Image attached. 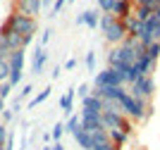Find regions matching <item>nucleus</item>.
<instances>
[{"label": "nucleus", "instance_id": "f257e3e1", "mask_svg": "<svg viewBox=\"0 0 160 150\" xmlns=\"http://www.w3.org/2000/svg\"><path fill=\"white\" fill-rule=\"evenodd\" d=\"M120 110H122V114H124V117H129L132 122H143L146 117H151V114H153L151 100L134 98L129 91L120 98Z\"/></svg>", "mask_w": 160, "mask_h": 150}, {"label": "nucleus", "instance_id": "f03ea898", "mask_svg": "<svg viewBox=\"0 0 160 150\" xmlns=\"http://www.w3.org/2000/svg\"><path fill=\"white\" fill-rule=\"evenodd\" d=\"M100 31H103V36H105V41L110 43V46H120V43H124V38H127V26H124V22L117 19L115 14H100Z\"/></svg>", "mask_w": 160, "mask_h": 150}, {"label": "nucleus", "instance_id": "7ed1b4c3", "mask_svg": "<svg viewBox=\"0 0 160 150\" xmlns=\"http://www.w3.org/2000/svg\"><path fill=\"white\" fill-rule=\"evenodd\" d=\"M7 24L12 26L22 38H24V36H33L36 29H38V22L33 19V17H27V14L17 12L14 7H12V12H10V17H7Z\"/></svg>", "mask_w": 160, "mask_h": 150}, {"label": "nucleus", "instance_id": "20e7f679", "mask_svg": "<svg viewBox=\"0 0 160 150\" xmlns=\"http://www.w3.org/2000/svg\"><path fill=\"white\" fill-rule=\"evenodd\" d=\"M129 93H132L134 98L151 100L155 95V79H153V74H146V76L136 79V81L129 86Z\"/></svg>", "mask_w": 160, "mask_h": 150}, {"label": "nucleus", "instance_id": "39448f33", "mask_svg": "<svg viewBox=\"0 0 160 150\" xmlns=\"http://www.w3.org/2000/svg\"><path fill=\"white\" fill-rule=\"evenodd\" d=\"M93 86H127L124 81V74L120 69H115V67H105V69H100L93 79Z\"/></svg>", "mask_w": 160, "mask_h": 150}, {"label": "nucleus", "instance_id": "423d86ee", "mask_svg": "<svg viewBox=\"0 0 160 150\" xmlns=\"http://www.w3.org/2000/svg\"><path fill=\"white\" fill-rule=\"evenodd\" d=\"M22 74H24V48L10 52V84L19 86Z\"/></svg>", "mask_w": 160, "mask_h": 150}, {"label": "nucleus", "instance_id": "0eeeda50", "mask_svg": "<svg viewBox=\"0 0 160 150\" xmlns=\"http://www.w3.org/2000/svg\"><path fill=\"white\" fill-rule=\"evenodd\" d=\"M81 129H86L88 133H96V131L105 129V126H103V114L84 112V110H81Z\"/></svg>", "mask_w": 160, "mask_h": 150}, {"label": "nucleus", "instance_id": "6e6552de", "mask_svg": "<svg viewBox=\"0 0 160 150\" xmlns=\"http://www.w3.org/2000/svg\"><path fill=\"white\" fill-rule=\"evenodd\" d=\"M14 10L36 19L41 14V10H43V0H19V2H14Z\"/></svg>", "mask_w": 160, "mask_h": 150}, {"label": "nucleus", "instance_id": "1a4fd4ad", "mask_svg": "<svg viewBox=\"0 0 160 150\" xmlns=\"http://www.w3.org/2000/svg\"><path fill=\"white\" fill-rule=\"evenodd\" d=\"M134 67H136V72H139L141 76H146V74H153L155 62H153L151 57H148L146 48H141V50H139V55H136V62H134Z\"/></svg>", "mask_w": 160, "mask_h": 150}, {"label": "nucleus", "instance_id": "9d476101", "mask_svg": "<svg viewBox=\"0 0 160 150\" xmlns=\"http://www.w3.org/2000/svg\"><path fill=\"white\" fill-rule=\"evenodd\" d=\"M112 14L117 19L127 22L129 17L134 14V0H115V7H112Z\"/></svg>", "mask_w": 160, "mask_h": 150}, {"label": "nucleus", "instance_id": "9b49d317", "mask_svg": "<svg viewBox=\"0 0 160 150\" xmlns=\"http://www.w3.org/2000/svg\"><path fill=\"white\" fill-rule=\"evenodd\" d=\"M103 107H105V100L98 98V95H88V98L81 100V110L84 112H96V114H103Z\"/></svg>", "mask_w": 160, "mask_h": 150}, {"label": "nucleus", "instance_id": "f8f14e48", "mask_svg": "<svg viewBox=\"0 0 160 150\" xmlns=\"http://www.w3.org/2000/svg\"><path fill=\"white\" fill-rule=\"evenodd\" d=\"M48 62V52L43 46H36V50H33V57H31V72L33 74H41L43 72V67H46Z\"/></svg>", "mask_w": 160, "mask_h": 150}, {"label": "nucleus", "instance_id": "ddd939ff", "mask_svg": "<svg viewBox=\"0 0 160 150\" xmlns=\"http://www.w3.org/2000/svg\"><path fill=\"white\" fill-rule=\"evenodd\" d=\"M72 136H74V141H77V145H79L81 150H93V138H91V133H88L86 129H81V126H79Z\"/></svg>", "mask_w": 160, "mask_h": 150}, {"label": "nucleus", "instance_id": "4468645a", "mask_svg": "<svg viewBox=\"0 0 160 150\" xmlns=\"http://www.w3.org/2000/svg\"><path fill=\"white\" fill-rule=\"evenodd\" d=\"M108 136H110V143H115L117 148H122V145L129 141V131H124V129H112V131H108Z\"/></svg>", "mask_w": 160, "mask_h": 150}, {"label": "nucleus", "instance_id": "2eb2a0df", "mask_svg": "<svg viewBox=\"0 0 160 150\" xmlns=\"http://www.w3.org/2000/svg\"><path fill=\"white\" fill-rule=\"evenodd\" d=\"M100 14H103V12H96V10H86V12H81V17H84V26H88V29H98Z\"/></svg>", "mask_w": 160, "mask_h": 150}, {"label": "nucleus", "instance_id": "dca6fc26", "mask_svg": "<svg viewBox=\"0 0 160 150\" xmlns=\"http://www.w3.org/2000/svg\"><path fill=\"white\" fill-rule=\"evenodd\" d=\"M72 105H74V88H69L60 98V110L65 112V114H72Z\"/></svg>", "mask_w": 160, "mask_h": 150}, {"label": "nucleus", "instance_id": "f3484780", "mask_svg": "<svg viewBox=\"0 0 160 150\" xmlns=\"http://www.w3.org/2000/svg\"><path fill=\"white\" fill-rule=\"evenodd\" d=\"M134 17L139 22H148L153 17V10H151V7H143V5H134Z\"/></svg>", "mask_w": 160, "mask_h": 150}, {"label": "nucleus", "instance_id": "a211bd4d", "mask_svg": "<svg viewBox=\"0 0 160 150\" xmlns=\"http://www.w3.org/2000/svg\"><path fill=\"white\" fill-rule=\"evenodd\" d=\"M124 26H127V33H129V36H134V38H136V36H139V29H141V22H139V19H136V17H134V14H132V17H129V19H127V22H124Z\"/></svg>", "mask_w": 160, "mask_h": 150}, {"label": "nucleus", "instance_id": "6ab92c4d", "mask_svg": "<svg viewBox=\"0 0 160 150\" xmlns=\"http://www.w3.org/2000/svg\"><path fill=\"white\" fill-rule=\"evenodd\" d=\"M50 91H53L50 86H48V88H43V91H41L38 95H36V98H31V100H29V107H36V105H41L43 100H48V98H50Z\"/></svg>", "mask_w": 160, "mask_h": 150}, {"label": "nucleus", "instance_id": "aec40b11", "mask_svg": "<svg viewBox=\"0 0 160 150\" xmlns=\"http://www.w3.org/2000/svg\"><path fill=\"white\" fill-rule=\"evenodd\" d=\"M81 126V114H69V119H67V124H65V129L69 131V133H74V131Z\"/></svg>", "mask_w": 160, "mask_h": 150}, {"label": "nucleus", "instance_id": "412c9836", "mask_svg": "<svg viewBox=\"0 0 160 150\" xmlns=\"http://www.w3.org/2000/svg\"><path fill=\"white\" fill-rule=\"evenodd\" d=\"M10 81V60H2L0 62V84Z\"/></svg>", "mask_w": 160, "mask_h": 150}, {"label": "nucleus", "instance_id": "4be33fe9", "mask_svg": "<svg viewBox=\"0 0 160 150\" xmlns=\"http://www.w3.org/2000/svg\"><path fill=\"white\" fill-rule=\"evenodd\" d=\"M146 52H148V57L153 60V62H158V57H160V41H155V43H151V46L146 48Z\"/></svg>", "mask_w": 160, "mask_h": 150}, {"label": "nucleus", "instance_id": "5701e85b", "mask_svg": "<svg viewBox=\"0 0 160 150\" xmlns=\"http://www.w3.org/2000/svg\"><path fill=\"white\" fill-rule=\"evenodd\" d=\"M100 7V12L103 14H112V7H115V0H96Z\"/></svg>", "mask_w": 160, "mask_h": 150}, {"label": "nucleus", "instance_id": "b1692460", "mask_svg": "<svg viewBox=\"0 0 160 150\" xmlns=\"http://www.w3.org/2000/svg\"><path fill=\"white\" fill-rule=\"evenodd\" d=\"M65 124H62V122H60V124H55L53 126V131H50V138H55V143H60V138H62V133H65Z\"/></svg>", "mask_w": 160, "mask_h": 150}, {"label": "nucleus", "instance_id": "393cba45", "mask_svg": "<svg viewBox=\"0 0 160 150\" xmlns=\"http://www.w3.org/2000/svg\"><path fill=\"white\" fill-rule=\"evenodd\" d=\"M84 62H86V69H88V72H96V52L93 50L86 52V60H84Z\"/></svg>", "mask_w": 160, "mask_h": 150}, {"label": "nucleus", "instance_id": "a878e982", "mask_svg": "<svg viewBox=\"0 0 160 150\" xmlns=\"http://www.w3.org/2000/svg\"><path fill=\"white\" fill-rule=\"evenodd\" d=\"M12 88H14V86L10 84V81H5V84H0V98L5 100L7 95H10V93H12Z\"/></svg>", "mask_w": 160, "mask_h": 150}, {"label": "nucleus", "instance_id": "bb28decb", "mask_svg": "<svg viewBox=\"0 0 160 150\" xmlns=\"http://www.w3.org/2000/svg\"><path fill=\"white\" fill-rule=\"evenodd\" d=\"M31 93H33V86H31V84H27V86H24V88H22V91H19V100L29 98V95H31Z\"/></svg>", "mask_w": 160, "mask_h": 150}, {"label": "nucleus", "instance_id": "cd10ccee", "mask_svg": "<svg viewBox=\"0 0 160 150\" xmlns=\"http://www.w3.org/2000/svg\"><path fill=\"white\" fill-rule=\"evenodd\" d=\"M50 33H53L50 29H43V33H41V41H38V46H43V48H46V43L50 41Z\"/></svg>", "mask_w": 160, "mask_h": 150}, {"label": "nucleus", "instance_id": "c85d7f7f", "mask_svg": "<svg viewBox=\"0 0 160 150\" xmlns=\"http://www.w3.org/2000/svg\"><path fill=\"white\" fill-rule=\"evenodd\" d=\"M7 136H10V133H7V126L0 122V145H5V143H7Z\"/></svg>", "mask_w": 160, "mask_h": 150}, {"label": "nucleus", "instance_id": "c756f323", "mask_svg": "<svg viewBox=\"0 0 160 150\" xmlns=\"http://www.w3.org/2000/svg\"><path fill=\"white\" fill-rule=\"evenodd\" d=\"M77 93H79V95H81V100H84V98H88V95H91V91H88V86H86V84H81L79 88H77Z\"/></svg>", "mask_w": 160, "mask_h": 150}, {"label": "nucleus", "instance_id": "7c9ffc66", "mask_svg": "<svg viewBox=\"0 0 160 150\" xmlns=\"http://www.w3.org/2000/svg\"><path fill=\"white\" fill-rule=\"evenodd\" d=\"M12 117H14V110H5V112H2V117H0V122L7 126V122H10Z\"/></svg>", "mask_w": 160, "mask_h": 150}, {"label": "nucleus", "instance_id": "2f4dec72", "mask_svg": "<svg viewBox=\"0 0 160 150\" xmlns=\"http://www.w3.org/2000/svg\"><path fill=\"white\" fill-rule=\"evenodd\" d=\"M93 150H120V148H117L115 143H110V141H108V143H103V145H96Z\"/></svg>", "mask_w": 160, "mask_h": 150}, {"label": "nucleus", "instance_id": "473e14b6", "mask_svg": "<svg viewBox=\"0 0 160 150\" xmlns=\"http://www.w3.org/2000/svg\"><path fill=\"white\" fill-rule=\"evenodd\" d=\"M0 50H2V52H12V50H10V43H7V38L2 36V33H0Z\"/></svg>", "mask_w": 160, "mask_h": 150}, {"label": "nucleus", "instance_id": "72a5a7b5", "mask_svg": "<svg viewBox=\"0 0 160 150\" xmlns=\"http://www.w3.org/2000/svg\"><path fill=\"white\" fill-rule=\"evenodd\" d=\"M74 67H77V57H69L65 62V69H74Z\"/></svg>", "mask_w": 160, "mask_h": 150}, {"label": "nucleus", "instance_id": "f704fd0d", "mask_svg": "<svg viewBox=\"0 0 160 150\" xmlns=\"http://www.w3.org/2000/svg\"><path fill=\"white\" fill-rule=\"evenodd\" d=\"M60 72H62V67H55V69H53V79L60 76Z\"/></svg>", "mask_w": 160, "mask_h": 150}, {"label": "nucleus", "instance_id": "c9c22d12", "mask_svg": "<svg viewBox=\"0 0 160 150\" xmlns=\"http://www.w3.org/2000/svg\"><path fill=\"white\" fill-rule=\"evenodd\" d=\"M2 60H10V52H2V50H0V62H2Z\"/></svg>", "mask_w": 160, "mask_h": 150}, {"label": "nucleus", "instance_id": "e433bc0d", "mask_svg": "<svg viewBox=\"0 0 160 150\" xmlns=\"http://www.w3.org/2000/svg\"><path fill=\"white\" fill-rule=\"evenodd\" d=\"M53 2H55V0H43V7H48V5L53 7Z\"/></svg>", "mask_w": 160, "mask_h": 150}, {"label": "nucleus", "instance_id": "4c0bfd02", "mask_svg": "<svg viewBox=\"0 0 160 150\" xmlns=\"http://www.w3.org/2000/svg\"><path fill=\"white\" fill-rule=\"evenodd\" d=\"M53 150H65V148H62V143H55V145H53Z\"/></svg>", "mask_w": 160, "mask_h": 150}, {"label": "nucleus", "instance_id": "58836bf2", "mask_svg": "<svg viewBox=\"0 0 160 150\" xmlns=\"http://www.w3.org/2000/svg\"><path fill=\"white\" fill-rule=\"evenodd\" d=\"M153 14H155V17L160 19V7H155V12H153Z\"/></svg>", "mask_w": 160, "mask_h": 150}, {"label": "nucleus", "instance_id": "ea45409f", "mask_svg": "<svg viewBox=\"0 0 160 150\" xmlns=\"http://www.w3.org/2000/svg\"><path fill=\"white\" fill-rule=\"evenodd\" d=\"M43 150H53V145H43Z\"/></svg>", "mask_w": 160, "mask_h": 150}, {"label": "nucleus", "instance_id": "a19ab883", "mask_svg": "<svg viewBox=\"0 0 160 150\" xmlns=\"http://www.w3.org/2000/svg\"><path fill=\"white\" fill-rule=\"evenodd\" d=\"M0 150H5V145H0Z\"/></svg>", "mask_w": 160, "mask_h": 150}, {"label": "nucleus", "instance_id": "79ce46f5", "mask_svg": "<svg viewBox=\"0 0 160 150\" xmlns=\"http://www.w3.org/2000/svg\"><path fill=\"white\" fill-rule=\"evenodd\" d=\"M67 2H74V0H67Z\"/></svg>", "mask_w": 160, "mask_h": 150}, {"label": "nucleus", "instance_id": "37998d69", "mask_svg": "<svg viewBox=\"0 0 160 150\" xmlns=\"http://www.w3.org/2000/svg\"><path fill=\"white\" fill-rule=\"evenodd\" d=\"M14 2H19V0H14Z\"/></svg>", "mask_w": 160, "mask_h": 150}]
</instances>
